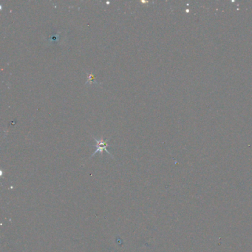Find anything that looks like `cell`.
Here are the masks:
<instances>
[{"label": "cell", "instance_id": "6da1fadb", "mask_svg": "<svg viewBox=\"0 0 252 252\" xmlns=\"http://www.w3.org/2000/svg\"><path fill=\"white\" fill-rule=\"evenodd\" d=\"M92 138H93V139L95 140V141H96V143H97V144L95 145L96 148H97V149H96L95 151L93 152V154H92V155H91V157L94 156V155H95V154L97 153V152H101V155H102L103 151H104H104H106V152H107L108 154H109L110 156H111L112 157H113V155H112L111 154H110V152L109 151H108L107 149H106V148L108 147V146H110L109 143H106L108 141H109V139L104 140V138H103V137H101L100 140H98L97 138H95V137H94V136H92Z\"/></svg>", "mask_w": 252, "mask_h": 252}, {"label": "cell", "instance_id": "7a4b0ae2", "mask_svg": "<svg viewBox=\"0 0 252 252\" xmlns=\"http://www.w3.org/2000/svg\"><path fill=\"white\" fill-rule=\"evenodd\" d=\"M87 81H86L85 84H97V85H99V83L95 81V76L92 73H87Z\"/></svg>", "mask_w": 252, "mask_h": 252}, {"label": "cell", "instance_id": "3957f363", "mask_svg": "<svg viewBox=\"0 0 252 252\" xmlns=\"http://www.w3.org/2000/svg\"><path fill=\"white\" fill-rule=\"evenodd\" d=\"M59 34H60V33H58V34H54V35H52V36H50V37L48 38L49 42L54 43V42H56V41H57L58 40H59Z\"/></svg>", "mask_w": 252, "mask_h": 252}]
</instances>
